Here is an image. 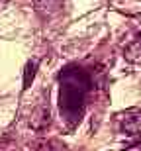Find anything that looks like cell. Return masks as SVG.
Masks as SVG:
<instances>
[{
    "mask_svg": "<svg viewBox=\"0 0 141 151\" xmlns=\"http://www.w3.org/2000/svg\"><path fill=\"white\" fill-rule=\"evenodd\" d=\"M39 151H49V149H47V147H41V149Z\"/></svg>",
    "mask_w": 141,
    "mask_h": 151,
    "instance_id": "5b68a950",
    "label": "cell"
},
{
    "mask_svg": "<svg viewBox=\"0 0 141 151\" xmlns=\"http://www.w3.org/2000/svg\"><path fill=\"white\" fill-rule=\"evenodd\" d=\"M118 126H120V132L125 135L141 134V108H130L124 114H120Z\"/></svg>",
    "mask_w": 141,
    "mask_h": 151,
    "instance_id": "6da1fadb",
    "label": "cell"
},
{
    "mask_svg": "<svg viewBox=\"0 0 141 151\" xmlns=\"http://www.w3.org/2000/svg\"><path fill=\"white\" fill-rule=\"evenodd\" d=\"M35 67H37V63H29L28 67H26V81H24V84H26V86H29V83L34 81V77H35Z\"/></svg>",
    "mask_w": 141,
    "mask_h": 151,
    "instance_id": "3957f363",
    "label": "cell"
},
{
    "mask_svg": "<svg viewBox=\"0 0 141 151\" xmlns=\"http://www.w3.org/2000/svg\"><path fill=\"white\" fill-rule=\"evenodd\" d=\"M125 57L130 61H141V41H135L131 43L127 49H125Z\"/></svg>",
    "mask_w": 141,
    "mask_h": 151,
    "instance_id": "7a4b0ae2",
    "label": "cell"
},
{
    "mask_svg": "<svg viewBox=\"0 0 141 151\" xmlns=\"http://www.w3.org/2000/svg\"><path fill=\"white\" fill-rule=\"evenodd\" d=\"M125 151H141V141H137L135 145H131L130 149H125Z\"/></svg>",
    "mask_w": 141,
    "mask_h": 151,
    "instance_id": "277c9868",
    "label": "cell"
}]
</instances>
